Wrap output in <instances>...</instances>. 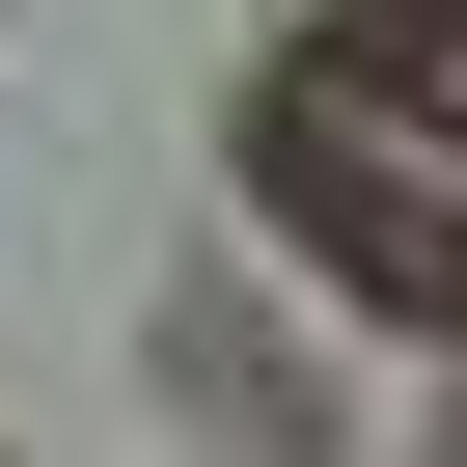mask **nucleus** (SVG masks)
I'll return each mask as SVG.
<instances>
[{
    "label": "nucleus",
    "mask_w": 467,
    "mask_h": 467,
    "mask_svg": "<svg viewBox=\"0 0 467 467\" xmlns=\"http://www.w3.org/2000/svg\"><path fill=\"white\" fill-rule=\"evenodd\" d=\"M330 56H358V83H412V110L467 138V0H330Z\"/></svg>",
    "instance_id": "2"
},
{
    "label": "nucleus",
    "mask_w": 467,
    "mask_h": 467,
    "mask_svg": "<svg viewBox=\"0 0 467 467\" xmlns=\"http://www.w3.org/2000/svg\"><path fill=\"white\" fill-rule=\"evenodd\" d=\"M275 220H303V248H330V275H358V303H467V248H440V220H412V192H385V165H330V138H303V165H275Z\"/></svg>",
    "instance_id": "1"
}]
</instances>
